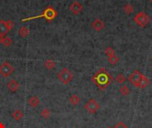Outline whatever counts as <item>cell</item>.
<instances>
[{"mask_svg":"<svg viewBox=\"0 0 152 128\" xmlns=\"http://www.w3.org/2000/svg\"><path fill=\"white\" fill-rule=\"evenodd\" d=\"M123 9H124V12H125L126 14H133V6H132V5H130V4H126V5H125Z\"/></svg>","mask_w":152,"mask_h":128,"instance_id":"19","label":"cell"},{"mask_svg":"<svg viewBox=\"0 0 152 128\" xmlns=\"http://www.w3.org/2000/svg\"><path fill=\"white\" fill-rule=\"evenodd\" d=\"M142 74L139 71V70H134L132 74L129 75L128 77V80L131 84H133L134 87H138V84L140 82V79L141 77Z\"/></svg>","mask_w":152,"mask_h":128,"instance_id":"8","label":"cell"},{"mask_svg":"<svg viewBox=\"0 0 152 128\" xmlns=\"http://www.w3.org/2000/svg\"><path fill=\"white\" fill-rule=\"evenodd\" d=\"M57 77L64 84H70L73 80L74 75H73V73L70 69H68L67 68H64L57 74Z\"/></svg>","mask_w":152,"mask_h":128,"instance_id":"3","label":"cell"},{"mask_svg":"<svg viewBox=\"0 0 152 128\" xmlns=\"http://www.w3.org/2000/svg\"><path fill=\"white\" fill-rule=\"evenodd\" d=\"M148 84H149L148 78L146 76L142 75L141 77V79H140V82H139V84H138V87H137L143 89V88H146V87H148Z\"/></svg>","mask_w":152,"mask_h":128,"instance_id":"13","label":"cell"},{"mask_svg":"<svg viewBox=\"0 0 152 128\" xmlns=\"http://www.w3.org/2000/svg\"><path fill=\"white\" fill-rule=\"evenodd\" d=\"M3 39H4V36L0 35V45H1L2 43H3Z\"/></svg>","mask_w":152,"mask_h":128,"instance_id":"26","label":"cell"},{"mask_svg":"<svg viewBox=\"0 0 152 128\" xmlns=\"http://www.w3.org/2000/svg\"><path fill=\"white\" fill-rule=\"evenodd\" d=\"M110 128H129V127L126 124H125L123 122H119L116 125H114L113 127H110Z\"/></svg>","mask_w":152,"mask_h":128,"instance_id":"25","label":"cell"},{"mask_svg":"<svg viewBox=\"0 0 152 128\" xmlns=\"http://www.w3.org/2000/svg\"><path fill=\"white\" fill-rule=\"evenodd\" d=\"M57 12L56 10L53 7V6H47L44 12L39 14V15H37V16H32V17H28V18H24L22 19L21 21L22 22H25V21H31V20H35V19H38V18H44L47 21H54L56 16H57Z\"/></svg>","mask_w":152,"mask_h":128,"instance_id":"2","label":"cell"},{"mask_svg":"<svg viewBox=\"0 0 152 128\" xmlns=\"http://www.w3.org/2000/svg\"><path fill=\"white\" fill-rule=\"evenodd\" d=\"M2 44L6 46V47H9L12 46L13 44V40L9 37V36H4V39H3V43Z\"/></svg>","mask_w":152,"mask_h":128,"instance_id":"20","label":"cell"},{"mask_svg":"<svg viewBox=\"0 0 152 128\" xmlns=\"http://www.w3.org/2000/svg\"><path fill=\"white\" fill-rule=\"evenodd\" d=\"M40 115H41V117H42L43 118H48V117L51 116V111H50L48 109H44L41 111Z\"/></svg>","mask_w":152,"mask_h":128,"instance_id":"23","label":"cell"},{"mask_svg":"<svg viewBox=\"0 0 152 128\" xmlns=\"http://www.w3.org/2000/svg\"><path fill=\"white\" fill-rule=\"evenodd\" d=\"M40 103V100L37 96L34 95V96H30L28 99V104L31 107V108H36L39 105Z\"/></svg>","mask_w":152,"mask_h":128,"instance_id":"12","label":"cell"},{"mask_svg":"<svg viewBox=\"0 0 152 128\" xmlns=\"http://www.w3.org/2000/svg\"><path fill=\"white\" fill-rule=\"evenodd\" d=\"M119 93L123 95V96H126L130 94V89L127 85H122V87L119 88Z\"/></svg>","mask_w":152,"mask_h":128,"instance_id":"17","label":"cell"},{"mask_svg":"<svg viewBox=\"0 0 152 128\" xmlns=\"http://www.w3.org/2000/svg\"><path fill=\"white\" fill-rule=\"evenodd\" d=\"M133 21L139 26V27H141V28H144L146 27L148 22H149V17L148 16V14H146L144 12H140L138 13L134 18H133Z\"/></svg>","mask_w":152,"mask_h":128,"instance_id":"4","label":"cell"},{"mask_svg":"<svg viewBox=\"0 0 152 128\" xmlns=\"http://www.w3.org/2000/svg\"><path fill=\"white\" fill-rule=\"evenodd\" d=\"M91 26H92V28L94 30H96V31H100V30H103V28H104V22H103V21H101V20H100V19H96V20H94V21L92 22Z\"/></svg>","mask_w":152,"mask_h":128,"instance_id":"10","label":"cell"},{"mask_svg":"<svg viewBox=\"0 0 152 128\" xmlns=\"http://www.w3.org/2000/svg\"><path fill=\"white\" fill-rule=\"evenodd\" d=\"M85 109L91 114H94L99 109H100V104L94 100V99H91L89 100V102L87 103H85Z\"/></svg>","mask_w":152,"mask_h":128,"instance_id":"7","label":"cell"},{"mask_svg":"<svg viewBox=\"0 0 152 128\" xmlns=\"http://www.w3.org/2000/svg\"><path fill=\"white\" fill-rule=\"evenodd\" d=\"M29 29L28 27L22 26V27H21V28L19 29V35H20L21 37L25 38L27 36H29Z\"/></svg>","mask_w":152,"mask_h":128,"instance_id":"14","label":"cell"},{"mask_svg":"<svg viewBox=\"0 0 152 128\" xmlns=\"http://www.w3.org/2000/svg\"><path fill=\"white\" fill-rule=\"evenodd\" d=\"M112 81H113L112 76L104 68L100 69L92 77V82L100 90L106 89Z\"/></svg>","mask_w":152,"mask_h":128,"instance_id":"1","label":"cell"},{"mask_svg":"<svg viewBox=\"0 0 152 128\" xmlns=\"http://www.w3.org/2000/svg\"><path fill=\"white\" fill-rule=\"evenodd\" d=\"M12 117L15 119V120H21L22 117H23V113L22 111L17 109V110H14L12 114Z\"/></svg>","mask_w":152,"mask_h":128,"instance_id":"16","label":"cell"},{"mask_svg":"<svg viewBox=\"0 0 152 128\" xmlns=\"http://www.w3.org/2000/svg\"><path fill=\"white\" fill-rule=\"evenodd\" d=\"M14 27V23L11 20H7V21L1 20L0 21V35L5 36L9 31L13 29Z\"/></svg>","mask_w":152,"mask_h":128,"instance_id":"5","label":"cell"},{"mask_svg":"<svg viewBox=\"0 0 152 128\" xmlns=\"http://www.w3.org/2000/svg\"><path fill=\"white\" fill-rule=\"evenodd\" d=\"M118 61H119V59H118V57L116 54L108 57V61H109L111 65H116V64L118 62Z\"/></svg>","mask_w":152,"mask_h":128,"instance_id":"21","label":"cell"},{"mask_svg":"<svg viewBox=\"0 0 152 128\" xmlns=\"http://www.w3.org/2000/svg\"><path fill=\"white\" fill-rule=\"evenodd\" d=\"M149 1H150V2H151V3H152V0H149Z\"/></svg>","mask_w":152,"mask_h":128,"instance_id":"28","label":"cell"},{"mask_svg":"<svg viewBox=\"0 0 152 128\" xmlns=\"http://www.w3.org/2000/svg\"><path fill=\"white\" fill-rule=\"evenodd\" d=\"M125 80H126L125 77L123 74H121V73L120 74H118L117 77H116V81L118 83H119V84H124L125 82Z\"/></svg>","mask_w":152,"mask_h":128,"instance_id":"22","label":"cell"},{"mask_svg":"<svg viewBox=\"0 0 152 128\" xmlns=\"http://www.w3.org/2000/svg\"><path fill=\"white\" fill-rule=\"evenodd\" d=\"M7 88H8L11 92H16V91H18L19 88H20V84H19L16 80L12 79V80H10V81L8 82V84H7Z\"/></svg>","mask_w":152,"mask_h":128,"instance_id":"11","label":"cell"},{"mask_svg":"<svg viewBox=\"0 0 152 128\" xmlns=\"http://www.w3.org/2000/svg\"><path fill=\"white\" fill-rule=\"evenodd\" d=\"M14 66L8 61H5L0 65V75H2L4 77H8L14 73Z\"/></svg>","mask_w":152,"mask_h":128,"instance_id":"6","label":"cell"},{"mask_svg":"<svg viewBox=\"0 0 152 128\" xmlns=\"http://www.w3.org/2000/svg\"><path fill=\"white\" fill-rule=\"evenodd\" d=\"M0 128H6L5 124L3 123H1V122H0Z\"/></svg>","mask_w":152,"mask_h":128,"instance_id":"27","label":"cell"},{"mask_svg":"<svg viewBox=\"0 0 152 128\" xmlns=\"http://www.w3.org/2000/svg\"><path fill=\"white\" fill-rule=\"evenodd\" d=\"M70 10L71 11V13H72L73 14L77 15V14H80L81 11L83 10V6H82L79 2L74 1V2L70 5Z\"/></svg>","mask_w":152,"mask_h":128,"instance_id":"9","label":"cell"},{"mask_svg":"<svg viewBox=\"0 0 152 128\" xmlns=\"http://www.w3.org/2000/svg\"><path fill=\"white\" fill-rule=\"evenodd\" d=\"M70 102L72 104V105H74V106H76V105H77L79 102H80V98L77 95V94H73V95H71V97L70 98Z\"/></svg>","mask_w":152,"mask_h":128,"instance_id":"18","label":"cell"},{"mask_svg":"<svg viewBox=\"0 0 152 128\" xmlns=\"http://www.w3.org/2000/svg\"><path fill=\"white\" fill-rule=\"evenodd\" d=\"M55 61H53V60H46L45 61H44V66H45V68L47 69H49V70H52L54 67H55Z\"/></svg>","mask_w":152,"mask_h":128,"instance_id":"15","label":"cell"},{"mask_svg":"<svg viewBox=\"0 0 152 128\" xmlns=\"http://www.w3.org/2000/svg\"><path fill=\"white\" fill-rule=\"evenodd\" d=\"M104 52H105V54H106L108 57L112 56V55L115 54V51H114V49H113L112 47H107V48L105 49Z\"/></svg>","mask_w":152,"mask_h":128,"instance_id":"24","label":"cell"}]
</instances>
